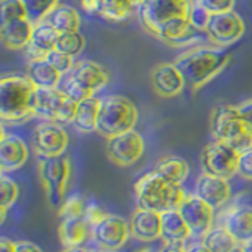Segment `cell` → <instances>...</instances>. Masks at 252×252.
Listing matches in <instances>:
<instances>
[{"mask_svg": "<svg viewBox=\"0 0 252 252\" xmlns=\"http://www.w3.org/2000/svg\"><path fill=\"white\" fill-rule=\"evenodd\" d=\"M129 230L137 241L152 243L161 238V213L137 208L129 219Z\"/></svg>", "mask_w": 252, "mask_h": 252, "instance_id": "obj_19", "label": "cell"}, {"mask_svg": "<svg viewBox=\"0 0 252 252\" xmlns=\"http://www.w3.org/2000/svg\"><path fill=\"white\" fill-rule=\"evenodd\" d=\"M139 120L136 104L123 94H107L101 101L98 128L99 136L110 139L118 134L132 131Z\"/></svg>", "mask_w": 252, "mask_h": 252, "instance_id": "obj_4", "label": "cell"}, {"mask_svg": "<svg viewBox=\"0 0 252 252\" xmlns=\"http://www.w3.org/2000/svg\"><path fill=\"white\" fill-rule=\"evenodd\" d=\"M18 197H19L18 183L13 178L2 173V177H0V208L8 211V208H11L16 203Z\"/></svg>", "mask_w": 252, "mask_h": 252, "instance_id": "obj_35", "label": "cell"}, {"mask_svg": "<svg viewBox=\"0 0 252 252\" xmlns=\"http://www.w3.org/2000/svg\"><path fill=\"white\" fill-rule=\"evenodd\" d=\"M59 32L55 30L47 21H41L35 24L33 29V35H32V44L36 46L38 49L44 51L46 54H49L52 49H55V44H57L59 39Z\"/></svg>", "mask_w": 252, "mask_h": 252, "instance_id": "obj_30", "label": "cell"}, {"mask_svg": "<svg viewBox=\"0 0 252 252\" xmlns=\"http://www.w3.org/2000/svg\"><path fill=\"white\" fill-rule=\"evenodd\" d=\"M26 74L36 89H57L62 81V74L46 59L29 62Z\"/></svg>", "mask_w": 252, "mask_h": 252, "instance_id": "obj_23", "label": "cell"}, {"mask_svg": "<svg viewBox=\"0 0 252 252\" xmlns=\"http://www.w3.org/2000/svg\"><path fill=\"white\" fill-rule=\"evenodd\" d=\"M38 178L41 181L47 202L55 208L65 203V195L71 178V161L65 155L41 158L38 162Z\"/></svg>", "mask_w": 252, "mask_h": 252, "instance_id": "obj_7", "label": "cell"}, {"mask_svg": "<svg viewBox=\"0 0 252 252\" xmlns=\"http://www.w3.org/2000/svg\"><path fill=\"white\" fill-rule=\"evenodd\" d=\"M202 200L207 202L213 210L222 208L232 197V188L228 185V180L210 175L207 172H202L195 181V192Z\"/></svg>", "mask_w": 252, "mask_h": 252, "instance_id": "obj_17", "label": "cell"}, {"mask_svg": "<svg viewBox=\"0 0 252 252\" xmlns=\"http://www.w3.org/2000/svg\"><path fill=\"white\" fill-rule=\"evenodd\" d=\"M24 5L27 8L29 19L33 24H38L44 21L60 5V0H24Z\"/></svg>", "mask_w": 252, "mask_h": 252, "instance_id": "obj_33", "label": "cell"}, {"mask_svg": "<svg viewBox=\"0 0 252 252\" xmlns=\"http://www.w3.org/2000/svg\"><path fill=\"white\" fill-rule=\"evenodd\" d=\"M59 32V33H69V32H79L81 29V14L74 6L60 3L55 10L44 19Z\"/></svg>", "mask_w": 252, "mask_h": 252, "instance_id": "obj_27", "label": "cell"}, {"mask_svg": "<svg viewBox=\"0 0 252 252\" xmlns=\"http://www.w3.org/2000/svg\"><path fill=\"white\" fill-rule=\"evenodd\" d=\"M236 107H238V112L243 117V120L248 122V125L252 128V98L241 101L240 104H236Z\"/></svg>", "mask_w": 252, "mask_h": 252, "instance_id": "obj_40", "label": "cell"}, {"mask_svg": "<svg viewBox=\"0 0 252 252\" xmlns=\"http://www.w3.org/2000/svg\"><path fill=\"white\" fill-rule=\"evenodd\" d=\"M158 252H188V246L183 241H164Z\"/></svg>", "mask_w": 252, "mask_h": 252, "instance_id": "obj_41", "label": "cell"}, {"mask_svg": "<svg viewBox=\"0 0 252 252\" xmlns=\"http://www.w3.org/2000/svg\"><path fill=\"white\" fill-rule=\"evenodd\" d=\"M188 252H211V251L205 246L203 243H200V244H192V246H189Z\"/></svg>", "mask_w": 252, "mask_h": 252, "instance_id": "obj_45", "label": "cell"}, {"mask_svg": "<svg viewBox=\"0 0 252 252\" xmlns=\"http://www.w3.org/2000/svg\"><path fill=\"white\" fill-rule=\"evenodd\" d=\"M139 252H153L152 249H142V251H139Z\"/></svg>", "mask_w": 252, "mask_h": 252, "instance_id": "obj_50", "label": "cell"}, {"mask_svg": "<svg viewBox=\"0 0 252 252\" xmlns=\"http://www.w3.org/2000/svg\"><path fill=\"white\" fill-rule=\"evenodd\" d=\"M16 252H43L38 244L32 241H16Z\"/></svg>", "mask_w": 252, "mask_h": 252, "instance_id": "obj_42", "label": "cell"}, {"mask_svg": "<svg viewBox=\"0 0 252 252\" xmlns=\"http://www.w3.org/2000/svg\"><path fill=\"white\" fill-rule=\"evenodd\" d=\"M194 0H144L139 5L140 26L148 35L156 38L165 24L189 18Z\"/></svg>", "mask_w": 252, "mask_h": 252, "instance_id": "obj_6", "label": "cell"}, {"mask_svg": "<svg viewBox=\"0 0 252 252\" xmlns=\"http://www.w3.org/2000/svg\"><path fill=\"white\" fill-rule=\"evenodd\" d=\"M0 252H16V243L8 238H2L0 240Z\"/></svg>", "mask_w": 252, "mask_h": 252, "instance_id": "obj_44", "label": "cell"}, {"mask_svg": "<svg viewBox=\"0 0 252 252\" xmlns=\"http://www.w3.org/2000/svg\"><path fill=\"white\" fill-rule=\"evenodd\" d=\"M219 225L227 228L241 246L252 243V205L236 203L220 213Z\"/></svg>", "mask_w": 252, "mask_h": 252, "instance_id": "obj_15", "label": "cell"}, {"mask_svg": "<svg viewBox=\"0 0 252 252\" xmlns=\"http://www.w3.org/2000/svg\"><path fill=\"white\" fill-rule=\"evenodd\" d=\"M22 18H29L24 0H0V26Z\"/></svg>", "mask_w": 252, "mask_h": 252, "instance_id": "obj_34", "label": "cell"}, {"mask_svg": "<svg viewBox=\"0 0 252 252\" xmlns=\"http://www.w3.org/2000/svg\"><path fill=\"white\" fill-rule=\"evenodd\" d=\"M73 74L85 89H89L93 94L102 90L110 81L109 71L93 60H79L74 63V68L71 69Z\"/></svg>", "mask_w": 252, "mask_h": 252, "instance_id": "obj_21", "label": "cell"}, {"mask_svg": "<svg viewBox=\"0 0 252 252\" xmlns=\"http://www.w3.org/2000/svg\"><path fill=\"white\" fill-rule=\"evenodd\" d=\"M55 49L76 59L77 55H81L82 51L85 49V38L81 32L60 33L59 39H57V44H55Z\"/></svg>", "mask_w": 252, "mask_h": 252, "instance_id": "obj_31", "label": "cell"}, {"mask_svg": "<svg viewBox=\"0 0 252 252\" xmlns=\"http://www.w3.org/2000/svg\"><path fill=\"white\" fill-rule=\"evenodd\" d=\"M69 144L68 132L63 125L55 122H41L32 132V147L39 158L62 156Z\"/></svg>", "mask_w": 252, "mask_h": 252, "instance_id": "obj_13", "label": "cell"}, {"mask_svg": "<svg viewBox=\"0 0 252 252\" xmlns=\"http://www.w3.org/2000/svg\"><path fill=\"white\" fill-rule=\"evenodd\" d=\"M35 24L29 18L16 19L0 26V41L8 51H26L32 41Z\"/></svg>", "mask_w": 252, "mask_h": 252, "instance_id": "obj_20", "label": "cell"}, {"mask_svg": "<svg viewBox=\"0 0 252 252\" xmlns=\"http://www.w3.org/2000/svg\"><path fill=\"white\" fill-rule=\"evenodd\" d=\"M222 142L228 144L240 155L249 152V150H252V128L248 125V122L243 120L241 115L235 117L225 131Z\"/></svg>", "mask_w": 252, "mask_h": 252, "instance_id": "obj_26", "label": "cell"}, {"mask_svg": "<svg viewBox=\"0 0 252 252\" xmlns=\"http://www.w3.org/2000/svg\"><path fill=\"white\" fill-rule=\"evenodd\" d=\"M153 170L161 175L164 180L170 181L173 185L181 186L189 175V164L180 156H162L159 161L155 164Z\"/></svg>", "mask_w": 252, "mask_h": 252, "instance_id": "obj_24", "label": "cell"}, {"mask_svg": "<svg viewBox=\"0 0 252 252\" xmlns=\"http://www.w3.org/2000/svg\"><path fill=\"white\" fill-rule=\"evenodd\" d=\"M244 32H246V26L241 16L236 11H225V13H218L211 14L210 21L205 29V33L211 44L220 46V47H228L235 43H238L243 38Z\"/></svg>", "mask_w": 252, "mask_h": 252, "instance_id": "obj_11", "label": "cell"}, {"mask_svg": "<svg viewBox=\"0 0 252 252\" xmlns=\"http://www.w3.org/2000/svg\"><path fill=\"white\" fill-rule=\"evenodd\" d=\"M29 161V147L22 137L2 131L0 139V170L2 173L21 169Z\"/></svg>", "mask_w": 252, "mask_h": 252, "instance_id": "obj_18", "label": "cell"}, {"mask_svg": "<svg viewBox=\"0 0 252 252\" xmlns=\"http://www.w3.org/2000/svg\"><path fill=\"white\" fill-rule=\"evenodd\" d=\"M210 16L211 14L207 10H203V8L194 0L191 13H189V22H191V26L195 27L197 30L205 32V29H207V24L210 21Z\"/></svg>", "mask_w": 252, "mask_h": 252, "instance_id": "obj_37", "label": "cell"}, {"mask_svg": "<svg viewBox=\"0 0 252 252\" xmlns=\"http://www.w3.org/2000/svg\"><path fill=\"white\" fill-rule=\"evenodd\" d=\"M46 60L49 62L62 76L71 73V69L74 68V63H76L74 57H71V55H68V54H63L57 49H52L49 54H47Z\"/></svg>", "mask_w": 252, "mask_h": 252, "instance_id": "obj_36", "label": "cell"}, {"mask_svg": "<svg viewBox=\"0 0 252 252\" xmlns=\"http://www.w3.org/2000/svg\"><path fill=\"white\" fill-rule=\"evenodd\" d=\"M244 252H252V243H249V244L244 246Z\"/></svg>", "mask_w": 252, "mask_h": 252, "instance_id": "obj_48", "label": "cell"}, {"mask_svg": "<svg viewBox=\"0 0 252 252\" xmlns=\"http://www.w3.org/2000/svg\"><path fill=\"white\" fill-rule=\"evenodd\" d=\"M131 236L129 220L102 211L92 222V240L101 251L122 249Z\"/></svg>", "mask_w": 252, "mask_h": 252, "instance_id": "obj_9", "label": "cell"}, {"mask_svg": "<svg viewBox=\"0 0 252 252\" xmlns=\"http://www.w3.org/2000/svg\"><path fill=\"white\" fill-rule=\"evenodd\" d=\"M36 87L27 74H6L0 79V118L21 125L36 118L33 109Z\"/></svg>", "mask_w": 252, "mask_h": 252, "instance_id": "obj_2", "label": "cell"}, {"mask_svg": "<svg viewBox=\"0 0 252 252\" xmlns=\"http://www.w3.org/2000/svg\"><path fill=\"white\" fill-rule=\"evenodd\" d=\"M101 101L102 99L98 96H90L81 102H77V110H76L73 125L79 132H84V134L96 132Z\"/></svg>", "mask_w": 252, "mask_h": 252, "instance_id": "obj_22", "label": "cell"}, {"mask_svg": "<svg viewBox=\"0 0 252 252\" xmlns=\"http://www.w3.org/2000/svg\"><path fill=\"white\" fill-rule=\"evenodd\" d=\"M36 118L43 122L68 125L74 122L77 102L63 94L59 89H36L33 98Z\"/></svg>", "mask_w": 252, "mask_h": 252, "instance_id": "obj_8", "label": "cell"}, {"mask_svg": "<svg viewBox=\"0 0 252 252\" xmlns=\"http://www.w3.org/2000/svg\"><path fill=\"white\" fill-rule=\"evenodd\" d=\"M134 2H136V5H137V8H139V5L144 2V0H134Z\"/></svg>", "mask_w": 252, "mask_h": 252, "instance_id": "obj_49", "label": "cell"}, {"mask_svg": "<svg viewBox=\"0 0 252 252\" xmlns=\"http://www.w3.org/2000/svg\"><path fill=\"white\" fill-rule=\"evenodd\" d=\"M96 252H112V251H101V249H99V251H96Z\"/></svg>", "mask_w": 252, "mask_h": 252, "instance_id": "obj_51", "label": "cell"}, {"mask_svg": "<svg viewBox=\"0 0 252 252\" xmlns=\"http://www.w3.org/2000/svg\"><path fill=\"white\" fill-rule=\"evenodd\" d=\"M203 10H207L210 14L232 11L236 0H195Z\"/></svg>", "mask_w": 252, "mask_h": 252, "instance_id": "obj_38", "label": "cell"}, {"mask_svg": "<svg viewBox=\"0 0 252 252\" xmlns=\"http://www.w3.org/2000/svg\"><path fill=\"white\" fill-rule=\"evenodd\" d=\"M136 8L137 5L134 0H98L94 14L106 21L122 22L129 19Z\"/></svg>", "mask_w": 252, "mask_h": 252, "instance_id": "obj_28", "label": "cell"}, {"mask_svg": "<svg viewBox=\"0 0 252 252\" xmlns=\"http://www.w3.org/2000/svg\"><path fill=\"white\" fill-rule=\"evenodd\" d=\"M228 252H244V246H241V244H238V246L233 248L232 251H228Z\"/></svg>", "mask_w": 252, "mask_h": 252, "instance_id": "obj_47", "label": "cell"}, {"mask_svg": "<svg viewBox=\"0 0 252 252\" xmlns=\"http://www.w3.org/2000/svg\"><path fill=\"white\" fill-rule=\"evenodd\" d=\"M191 235L188 224L178 210L161 213V238L164 241H186Z\"/></svg>", "mask_w": 252, "mask_h": 252, "instance_id": "obj_25", "label": "cell"}, {"mask_svg": "<svg viewBox=\"0 0 252 252\" xmlns=\"http://www.w3.org/2000/svg\"><path fill=\"white\" fill-rule=\"evenodd\" d=\"M77 2H79V5H81L87 13L94 14V11H96L98 0H77Z\"/></svg>", "mask_w": 252, "mask_h": 252, "instance_id": "obj_43", "label": "cell"}, {"mask_svg": "<svg viewBox=\"0 0 252 252\" xmlns=\"http://www.w3.org/2000/svg\"><path fill=\"white\" fill-rule=\"evenodd\" d=\"M144 152L145 140L136 129L118 134L106 142L107 159L118 167H129V165L136 164L144 156Z\"/></svg>", "mask_w": 252, "mask_h": 252, "instance_id": "obj_12", "label": "cell"}, {"mask_svg": "<svg viewBox=\"0 0 252 252\" xmlns=\"http://www.w3.org/2000/svg\"><path fill=\"white\" fill-rule=\"evenodd\" d=\"M153 92L161 98H175L183 93L186 79L173 62H162L153 66L150 73Z\"/></svg>", "mask_w": 252, "mask_h": 252, "instance_id": "obj_16", "label": "cell"}, {"mask_svg": "<svg viewBox=\"0 0 252 252\" xmlns=\"http://www.w3.org/2000/svg\"><path fill=\"white\" fill-rule=\"evenodd\" d=\"M62 252H89L82 246H71V248H65Z\"/></svg>", "mask_w": 252, "mask_h": 252, "instance_id": "obj_46", "label": "cell"}, {"mask_svg": "<svg viewBox=\"0 0 252 252\" xmlns=\"http://www.w3.org/2000/svg\"><path fill=\"white\" fill-rule=\"evenodd\" d=\"M238 162L240 153L222 140L213 139L203 147L200 153V164L203 172L225 180L238 175Z\"/></svg>", "mask_w": 252, "mask_h": 252, "instance_id": "obj_10", "label": "cell"}, {"mask_svg": "<svg viewBox=\"0 0 252 252\" xmlns=\"http://www.w3.org/2000/svg\"><path fill=\"white\" fill-rule=\"evenodd\" d=\"M178 211L183 216L192 236L203 238L215 227L213 225L215 224V210L197 194H186Z\"/></svg>", "mask_w": 252, "mask_h": 252, "instance_id": "obj_14", "label": "cell"}, {"mask_svg": "<svg viewBox=\"0 0 252 252\" xmlns=\"http://www.w3.org/2000/svg\"><path fill=\"white\" fill-rule=\"evenodd\" d=\"M89 202L81 195H73L59 208V240L63 248L82 246L92 238V224L87 218Z\"/></svg>", "mask_w": 252, "mask_h": 252, "instance_id": "obj_5", "label": "cell"}, {"mask_svg": "<svg viewBox=\"0 0 252 252\" xmlns=\"http://www.w3.org/2000/svg\"><path fill=\"white\" fill-rule=\"evenodd\" d=\"M238 175L244 180L252 181V150L240 155L238 162Z\"/></svg>", "mask_w": 252, "mask_h": 252, "instance_id": "obj_39", "label": "cell"}, {"mask_svg": "<svg viewBox=\"0 0 252 252\" xmlns=\"http://www.w3.org/2000/svg\"><path fill=\"white\" fill-rule=\"evenodd\" d=\"M134 194H136L137 208L158 213L178 210L186 197L181 186L164 180L155 170L147 172L136 181Z\"/></svg>", "mask_w": 252, "mask_h": 252, "instance_id": "obj_3", "label": "cell"}, {"mask_svg": "<svg viewBox=\"0 0 252 252\" xmlns=\"http://www.w3.org/2000/svg\"><path fill=\"white\" fill-rule=\"evenodd\" d=\"M202 243L211 252H228L238 246V243H236V240L230 235V232H228L227 228H224L222 225L213 227L202 238Z\"/></svg>", "mask_w": 252, "mask_h": 252, "instance_id": "obj_29", "label": "cell"}, {"mask_svg": "<svg viewBox=\"0 0 252 252\" xmlns=\"http://www.w3.org/2000/svg\"><path fill=\"white\" fill-rule=\"evenodd\" d=\"M57 89L63 94H66L68 98H71V99L76 101V102H81V101H84L87 98L94 96V94L89 89H85V87L81 82H79L77 79L73 74H71V73L62 76V81H60Z\"/></svg>", "mask_w": 252, "mask_h": 252, "instance_id": "obj_32", "label": "cell"}, {"mask_svg": "<svg viewBox=\"0 0 252 252\" xmlns=\"http://www.w3.org/2000/svg\"><path fill=\"white\" fill-rule=\"evenodd\" d=\"M230 62V54L225 47L215 44H195L183 51L173 60L185 76L186 84L192 92L211 82Z\"/></svg>", "mask_w": 252, "mask_h": 252, "instance_id": "obj_1", "label": "cell"}]
</instances>
